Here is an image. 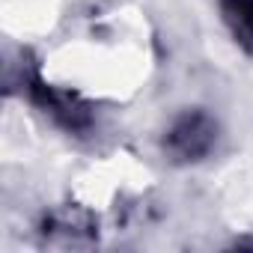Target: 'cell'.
I'll return each instance as SVG.
<instances>
[{
	"mask_svg": "<svg viewBox=\"0 0 253 253\" xmlns=\"http://www.w3.org/2000/svg\"><path fill=\"white\" fill-rule=\"evenodd\" d=\"M220 9L235 42L253 54V0H220Z\"/></svg>",
	"mask_w": 253,
	"mask_h": 253,
	"instance_id": "3",
	"label": "cell"
},
{
	"mask_svg": "<svg viewBox=\"0 0 253 253\" xmlns=\"http://www.w3.org/2000/svg\"><path fill=\"white\" fill-rule=\"evenodd\" d=\"M214 134H217V128L206 113L188 110L170 125V131L164 137V149L176 161H197L214 146Z\"/></svg>",
	"mask_w": 253,
	"mask_h": 253,
	"instance_id": "1",
	"label": "cell"
},
{
	"mask_svg": "<svg viewBox=\"0 0 253 253\" xmlns=\"http://www.w3.org/2000/svg\"><path fill=\"white\" fill-rule=\"evenodd\" d=\"M30 92H33L36 104L45 107V113H51L60 125H66V128L78 131V128H86V125H89V110H86V104H81L75 95L57 92V89H51V86H45V84H39V81H33Z\"/></svg>",
	"mask_w": 253,
	"mask_h": 253,
	"instance_id": "2",
	"label": "cell"
}]
</instances>
